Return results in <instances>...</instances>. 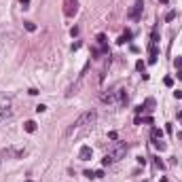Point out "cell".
Instances as JSON below:
<instances>
[{
  "label": "cell",
  "instance_id": "6da1fadb",
  "mask_svg": "<svg viewBox=\"0 0 182 182\" xmlns=\"http://www.w3.org/2000/svg\"><path fill=\"white\" fill-rule=\"evenodd\" d=\"M95 119H97V112H95V110H87V112H83V114H81V117H78V119H76V121H74L72 125L66 129V135L70 138V135H74L76 131H85L89 125H93V123H95Z\"/></svg>",
  "mask_w": 182,
  "mask_h": 182
},
{
  "label": "cell",
  "instance_id": "7a4b0ae2",
  "mask_svg": "<svg viewBox=\"0 0 182 182\" xmlns=\"http://www.w3.org/2000/svg\"><path fill=\"white\" fill-rule=\"evenodd\" d=\"M125 153H127V144H125V142H117V144L112 146V150L108 153V157L112 159V163H114V161H119V159L125 157Z\"/></svg>",
  "mask_w": 182,
  "mask_h": 182
},
{
  "label": "cell",
  "instance_id": "3957f363",
  "mask_svg": "<svg viewBox=\"0 0 182 182\" xmlns=\"http://www.w3.org/2000/svg\"><path fill=\"white\" fill-rule=\"evenodd\" d=\"M24 153H25L24 148H15V146H9V148L0 150V163H2V161H7V159H17V157H21Z\"/></svg>",
  "mask_w": 182,
  "mask_h": 182
},
{
  "label": "cell",
  "instance_id": "277c9868",
  "mask_svg": "<svg viewBox=\"0 0 182 182\" xmlns=\"http://www.w3.org/2000/svg\"><path fill=\"white\" fill-rule=\"evenodd\" d=\"M78 13V0H66L64 2V15L66 17H74Z\"/></svg>",
  "mask_w": 182,
  "mask_h": 182
},
{
  "label": "cell",
  "instance_id": "5b68a950",
  "mask_svg": "<svg viewBox=\"0 0 182 182\" xmlns=\"http://www.w3.org/2000/svg\"><path fill=\"white\" fill-rule=\"evenodd\" d=\"M142 11H144V2L138 0L134 7L129 9V19H134V21H135V19H140V17H142Z\"/></svg>",
  "mask_w": 182,
  "mask_h": 182
},
{
  "label": "cell",
  "instance_id": "8992f818",
  "mask_svg": "<svg viewBox=\"0 0 182 182\" xmlns=\"http://www.w3.org/2000/svg\"><path fill=\"white\" fill-rule=\"evenodd\" d=\"M91 157H93V150H91V146H83V148L78 150V159H81V161H89Z\"/></svg>",
  "mask_w": 182,
  "mask_h": 182
},
{
  "label": "cell",
  "instance_id": "52a82bcc",
  "mask_svg": "<svg viewBox=\"0 0 182 182\" xmlns=\"http://www.w3.org/2000/svg\"><path fill=\"white\" fill-rule=\"evenodd\" d=\"M13 117V108L11 106H0V123L7 121V119H11Z\"/></svg>",
  "mask_w": 182,
  "mask_h": 182
},
{
  "label": "cell",
  "instance_id": "ba28073f",
  "mask_svg": "<svg viewBox=\"0 0 182 182\" xmlns=\"http://www.w3.org/2000/svg\"><path fill=\"white\" fill-rule=\"evenodd\" d=\"M102 102H104V104H114V102H117V91L104 93V95H102Z\"/></svg>",
  "mask_w": 182,
  "mask_h": 182
},
{
  "label": "cell",
  "instance_id": "9c48e42d",
  "mask_svg": "<svg viewBox=\"0 0 182 182\" xmlns=\"http://www.w3.org/2000/svg\"><path fill=\"white\" fill-rule=\"evenodd\" d=\"M131 36H134V34H131L129 30H125V34H121L117 42H119V45H125V42H129V40H131Z\"/></svg>",
  "mask_w": 182,
  "mask_h": 182
},
{
  "label": "cell",
  "instance_id": "30bf717a",
  "mask_svg": "<svg viewBox=\"0 0 182 182\" xmlns=\"http://www.w3.org/2000/svg\"><path fill=\"white\" fill-rule=\"evenodd\" d=\"M24 129L28 131V134H34V131H36V123H34V121H25Z\"/></svg>",
  "mask_w": 182,
  "mask_h": 182
},
{
  "label": "cell",
  "instance_id": "8fae6325",
  "mask_svg": "<svg viewBox=\"0 0 182 182\" xmlns=\"http://www.w3.org/2000/svg\"><path fill=\"white\" fill-rule=\"evenodd\" d=\"M144 110H155V100L153 97H148L144 102Z\"/></svg>",
  "mask_w": 182,
  "mask_h": 182
},
{
  "label": "cell",
  "instance_id": "7c38bea8",
  "mask_svg": "<svg viewBox=\"0 0 182 182\" xmlns=\"http://www.w3.org/2000/svg\"><path fill=\"white\" fill-rule=\"evenodd\" d=\"M135 70H138V72H144V70H146V64L142 60H138V61H135Z\"/></svg>",
  "mask_w": 182,
  "mask_h": 182
},
{
  "label": "cell",
  "instance_id": "4fadbf2b",
  "mask_svg": "<svg viewBox=\"0 0 182 182\" xmlns=\"http://www.w3.org/2000/svg\"><path fill=\"white\" fill-rule=\"evenodd\" d=\"M24 28L28 30V32H34V30H36V24H32V21H24Z\"/></svg>",
  "mask_w": 182,
  "mask_h": 182
},
{
  "label": "cell",
  "instance_id": "5bb4252c",
  "mask_svg": "<svg viewBox=\"0 0 182 182\" xmlns=\"http://www.w3.org/2000/svg\"><path fill=\"white\" fill-rule=\"evenodd\" d=\"M161 135H163V131L155 127V129H153V142H155V140H161Z\"/></svg>",
  "mask_w": 182,
  "mask_h": 182
},
{
  "label": "cell",
  "instance_id": "9a60e30c",
  "mask_svg": "<svg viewBox=\"0 0 182 182\" xmlns=\"http://www.w3.org/2000/svg\"><path fill=\"white\" fill-rule=\"evenodd\" d=\"M153 144H155V148H157V150H165V148H167V146H165V142H161V140H155Z\"/></svg>",
  "mask_w": 182,
  "mask_h": 182
},
{
  "label": "cell",
  "instance_id": "2e32d148",
  "mask_svg": "<svg viewBox=\"0 0 182 182\" xmlns=\"http://www.w3.org/2000/svg\"><path fill=\"white\" fill-rule=\"evenodd\" d=\"M174 19H176V11H170L165 15V21H174Z\"/></svg>",
  "mask_w": 182,
  "mask_h": 182
},
{
  "label": "cell",
  "instance_id": "e0dca14e",
  "mask_svg": "<svg viewBox=\"0 0 182 182\" xmlns=\"http://www.w3.org/2000/svg\"><path fill=\"white\" fill-rule=\"evenodd\" d=\"M163 85H165V87H171V85H174V78H171V76H165V78H163Z\"/></svg>",
  "mask_w": 182,
  "mask_h": 182
},
{
  "label": "cell",
  "instance_id": "ac0fdd59",
  "mask_svg": "<svg viewBox=\"0 0 182 182\" xmlns=\"http://www.w3.org/2000/svg\"><path fill=\"white\" fill-rule=\"evenodd\" d=\"M155 167H157V170H163V167H165V165H163V161H161L159 157H155Z\"/></svg>",
  "mask_w": 182,
  "mask_h": 182
},
{
  "label": "cell",
  "instance_id": "d6986e66",
  "mask_svg": "<svg viewBox=\"0 0 182 182\" xmlns=\"http://www.w3.org/2000/svg\"><path fill=\"white\" fill-rule=\"evenodd\" d=\"M97 42H100L102 47H106V36H104V34H97Z\"/></svg>",
  "mask_w": 182,
  "mask_h": 182
},
{
  "label": "cell",
  "instance_id": "ffe728a7",
  "mask_svg": "<svg viewBox=\"0 0 182 182\" xmlns=\"http://www.w3.org/2000/svg\"><path fill=\"white\" fill-rule=\"evenodd\" d=\"M174 64H176V68H178V70H182V57H176Z\"/></svg>",
  "mask_w": 182,
  "mask_h": 182
},
{
  "label": "cell",
  "instance_id": "44dd1931",
  "mask_svg": "<svg viewBox=\"0 0 182 182\" xmlns=\"http://www.w3.org/2000/svg\"><path fill=\"white\" fill-rule=\"evenodd\" d=\"M110 163H112V159H110L108 155H106V157L102 159V165H110Z\"/></svg>",
  "mask_w": 182,
  "mask_h": 182
},
{
  "label": "cell",
  "instance_id": "7402d4cb",
  "mask_svg": "<svg viewBox=\"0 0 182 182\" xmlns=\"http://www.w3.org/2000/svg\"><path fill=\"white\" fill-rule=\"evenodd\" d=\"M45 110H47L45 104H38V106H36V112H45Z\"/></svg>",
  "mask_w": 182,
  "mask_h": 182
},
{
  "label": "cell",
  "instance_id": "603a6c76",
  "mask_svg": "<svg viewBox=\"0 0 182 182\" xmlns=\"http://www.w3.org/2000/svg\"><path fill=\"white\" fill-rule=\"evenodd\" d=\"M174 95L178 97V100H182V89H176V91H174Z\"/></svg>",
  "mask_w": 182,
  "mask_h": 182
},
{
  "label": "cell",
  "instance_id": "cb8c5ba5",
  "mask_svg": "<svg viewBox=\"0 0 182 182\" xmlns=\"http://www.w3.org/2000/svg\"><path fill=\"white\" fill-rule=\"evenodd\" d=\"M157 57H159V55H150V57H148V64H155V61H157Z\"/></svg>",
  "mask_w": 182,
  "mask_h": 182
},
{
  "label": "cell",
  "instance_id": "d4e9b609",
  "mask_svg": "<svg viewBox=\"0 0 182 182\" xmlns=\"http://www.w3.org/2000/svg\"><path fill=\"white\" fill-rule=\"evenodd\" d=\"M21 4H24V9H28V4H30V0H19Z\"/></svg>",
  "mask_w": 182,
  "mask_h": 182
},
{
  "label": "cell",
  "instance_id": "484cf974",
  "mask_svg": "<svg viewBox=\"0 0 182 182\" xmlns=\"http://www.w3.org/2000/svg\"><path fill=\"white\" fill-rule=\"evenodd\" d=\"M176 76H178V81H182V70H178V72H176Z\"/></svg>",
  "mask_w": 182,
  "mask_h": 182
},
{
  "label": "cell",
  "instance_id": "4316f807",
  "mask_svg": "<svg viewBox=\"0 0 182 182\" xmlns=\"http://www.w3.org/2000/svg\"><path fill=\"white\" fill-rule=\"evenodd\" d=\"M161 4H167V0H161Z\"/></svg>",
  "mask_w": 182,
  "mask_h": 182
},
{
  "label": "cell",
  "instance_id": "83f0119b",
  "mask_svg": "<svg viewBox=\"0 0 182 182\" xmlns=\"http://www.w3.org/2000/svg\"><path fill=\"white\" fill-rule=\"evenodd\" d=\"M28 182H32V180H28Z\"/></svg>",
  "mask_w": 182,
  "mask_h": 182
}]
</instances>
